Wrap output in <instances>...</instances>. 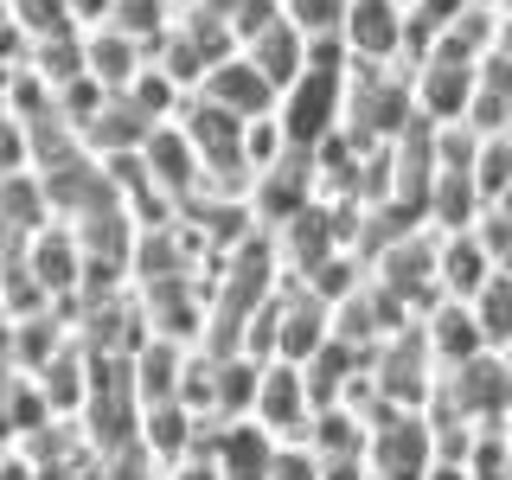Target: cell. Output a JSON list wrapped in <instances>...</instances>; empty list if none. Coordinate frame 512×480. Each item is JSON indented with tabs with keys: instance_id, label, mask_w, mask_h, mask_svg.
I'll use <instances>...</instances> for the list:
<instances>
[{
	"instance_id": "cell-3",
	"label": "cell",
	"mask_w": 512,
	"mask_h": 480,
	"mask_svg": "<svg viewBox=\"0 0 512 480\" xmlns=\"http://www.w3.org/2000/svg\"><path fill=\"white\" fill-rule=\"evenodd\" d=\"M192 96H212L218 109H231V116H263V109H276V84H269L263 71L244 58V52H224L199 71V84H192Z\"/></svg>"
},
{
	"instance_id": "cell-12",
	"label": "cell",
	"mask_w": 512,
	"mask_h": 480,
	"mask_svg": "<svg viewBox=\"0 0 512 480\" xmlns=\"http://www.w3.org/2000/svg\"><path fill=\"white\" fill-rule=\"evenodd\" d=\"M461 122H468V135H506L512 122V96L493 90V84H474L468 103H461Z\"/></svg>"
},
{
	"instance_id": "cell-1",
	"label": "cell",
	"mask_w": 512,
	"mask_h": 480,
	"mask_svg": "<svg viewBox=\"0 0 512 480\" xmlns=\"http://www.w3.org/2000/svg\"><path fill=\"white\" fill-rule=\"evenodd\" d=\"M429 461H436V448H429L423 410H384L365 429V468L378 480H423Z\"/></svg>"
},
{
	"instance_id": "cell-10",
	"label": "cell",
	"mask_w": 512,
	"mask_h": 480,
	"mask_svg": "<svg viewBox=\"0 0 512 480\" xmlns=\"http://www.w3.org/2000/svg\"><path fill=\"white\" fill-rule=\"evenodd\" d=\"M468 186L480 192V205H493V199H506L512 192V128L506 135H474V148H468Z\"/></svg>"
},
{
	"instance_id": "cell-7",
	"label": "cell",
	"mask_w": 512,
	"mask_h": 480,
	"mask_svg": "<svg viewBox=\"0 0 512 480\" xmlns=\"http://www.w3.org/2000/svg\"><path fill=\"white\" fill-rule=\"evenodd\" d=\"M77 39H84V71H90L103 90H122L128 77H135L141 39H128V32H116V26H84Z\"/></svg>"
},
{
	"instance_id": "cell-16",
	"label": "cell",
	"mask_w": 512,
	"mask_h": 480,
	"mask_svg": "<svg viewBox=\"0 0 512 480\" xmlns=\"http://www.w3.org/2000/svg\"><path fill=\"white\" fill-rule=\"evenodd\" d=\"M64 13H71V26L84 32V26H103L109 20V0H64Z\"/></svg>"
},
{
	"instance_id": "cell-18",
	"label": "cell",
	"mask_w": 512,
	"mask_h": 480,
	"mask_svg": "<svg viewBox=\"0 0 512 480\" xmlns=\"http://www.w3.org/2000/svg\"><path fill=\"white\" fill-rule=\"evenodd\" d=\"M423 480H468V474H461V461H429Z\"/></svg>"
},
{
	"instance_id": "cell-14",
	"label": "cell",
	"mask_w": 512,
	"mask_h": 480,
	"mask_svg": "<svg viewBox=\"0 0 512 480\" xmlns=\"http://www.w3.org/2000/svg\"><path fill=\"white\" fill-rule=\"evenodd\" d=\"M346 0H282V20L308 39V32H340Z\"/></svg>"
},
{
	"instance_id": "cell-8",
	"label": "cell",
	"mask_w": 512,
	"mask_h": 480,
	"mask_svg": "<svg viewBox=\"0 0 512 480\" xmlns=\"http://www.w3.org/2000/svg\"><path fill=\"white\" fill-rule=\"evenodd\" d=\"M237 52H244V58H250L256 71H263L269 84H276V90H282V84H295V77H301V32L288 26L282 13H276V20H269L263 32H250V39L237 45Z\"/></svg>"
},
{
	"instance_id": "cell-6",
	"label": "cell",
	"mask_w": 512,
	"mask_h": 480,
	"mask_svg": "<svg viewBox=\"0 0 512 480\" xmlns=\"http://www.w3.org/2000/svg\"><path fill=\"white\" fill-rule=\"evenodd\" d=\"M474 212H480V192L468 186V173H461V167H436V173H429L423 212H416L429 231H468Z\"/></svg>"
},
{
	"instance_id": "cell-17",
	"label": "cell",
	"mask_w": 512,
	"mask_h": 480,
	"mask_svg": "<svg viewBox=\"0 0 512 480\" xmlns=\"http://www.w3.org/2000/svg\"><path fill=\"white\" fill-rule=\"evenodd\" d=\"M0 58H26V39H20V26H13L7 0H0Z\"/></svg>"
},
{
	"instance_id": "cell-4",
	"label": "cell",
	"mask_w": 512,
	"mask_h": 480,
	"mask_svg": "<svg viewBox=\"0 0 512 480\" xmlns=\"http://www.w3.org/2000/svg\"><path fill=\"white\" fill-rule=\"evenodd\" d=\"M397 20H404V7H397V0H346V13H340L346 58L391 64L397 58Z\"/></svg>"
},
{
	"instance_id": "cell-11",
	"label": "cell",
	"mask_w": 512,
	"mask_h": 480,
	"mask_svg": "<svg viewBox=\"0 0 512 480\" xmlns=\"http://www.w3.org/2000/svg\"><path fill=\"white\" fill-rule=\"evenodd\" d=\"M122 96H128V103H135V109H141L148 122H173V109L186 103V90L173 84V77L160 71V64H148V58L135 64V77L122 84Z\"/></svg>"
},
{
	"instance_id": "cell-2",
	"label": "cell",
	"mask_w": 512,
	"mask_h": 480,
	"mask_svg": "<svg viewBox=\"0 0 512 480\" xmlns=\"http://www.w3.org/2000/svg\"><path fill=\"white\" fill-rule=\"evenodd\" d=\"M20 263H26V276L39 282V295H45V301L77 295V276H84V250H77V231H71L64 218L32 224V231L20 237Z\"/></svg>"
},
{
	"instance_id": "cell-5",
	"label": "cell",
	"mask_w": 512,
	"mask_h": 480,
	"mask_svg": "<svg viewBox=\"0 0 512 480\" xmlns=\"http://www.w3.org/2000/svg\"><path fill=\"white\" fill-rule=\"evenodd\" d=\"M487 269H493V256L480 250L468 231H436V295L468 301L474 288L487 282Z\"/></svg>"
},
{
	"instance_id": "cell-15",
	"label": "cell",
	"mask_w": 512,
	"mask_h": 480,
	"mask_svg": "<svg viewBox=\"0 0 512 480\" xmlns=\"http://www.w3.org/2000/svg\"><path fill=\"white\" fill-rule=\"evenodd\" d=\"M0 480H45V474H39V461H32L20 442H7L0 448Z\"/></svg>"
},
{
	"instance_id": "cell-13",
	"label": "cell",
	"mask_w": 512,
	"mask_h": 480,
	"mask_svg": "<svg viewBox=\"0 0 512 480\" xmlns=\"http://www.w3.org/2000/svg\"><path fill=\"white\" fill-rule=\"evenodd\" d=\"M13 26H20V39H52V32H77L71 13H64V0H7Z\"/></svg>"
},
{
	"instance_id": "cell-9",
	"label": "cell",
	"mask_w": 512,
	"mask_h": 480,
	"mask_svg": "<svg viewBox=\"0 0 512 480\" xmlns=\"http://www.w3.org/2000/svg\"><path fill=\"white\" fill-rule=\"evenodd\" d=\"M468 314H474V327H480V346L506 352V340H512V276H506V263L487 269V282L468 295Z\"/></svg>"
}]
</instances>
